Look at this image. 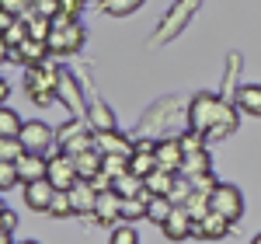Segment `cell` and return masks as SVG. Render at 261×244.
I'll list each match as a JSON object with an SVG mask.
<instances>
[{"instance_id": "obj_41", "label": "cell", "mask_w": 261, "mask_h": 244, "mask_svg": "<svg viewBox=\"0 0 261 244\" xmlns=\"http://www.w3.org/2000/svg\"><path fill=\"white\" fill-rule=\"evenodd\" d=\"M14 14H11V11H4V7H0V35H4V32H7V28H11V25H14Z\"/></svg>"}, {"instance_id": "obj_26", "label": "cell", "mask_w": 261, "mask_h": 244, "mask_svg": "<svg viewBox=\"0 0 261 244\" xmlns=\"http://www.w3.org/2000/svg\"><path fill=\"white\" fill-rule=\"evenodd\" d=\"M146 0H101V11L108 14V18H129V14H136Z\"/></svg>"}, {"instance_id": "obj_47", "label": "cell", "mask_w": 261, "mask_h": 244, "mask_svg": "<svg viewBox=\"0 0 261 244\" xmlns=\"http://www.w3.org/2000/svg\"><path fill=\"white\" fill-rule=\"evenodd\" d=\"M35 4H39V0H32V7H35Z\"/></svg>"}, {"instance_id": "obj_19", "label": "cell", "mask_w": 261, "mask_h": 244, "mask_svg": "<svg viewBox=\"0 0 261 244\" xmlns=\"http://www.w3.org/2000/svg\"><path fill=\"white\" fill-rule=\"evenodd\" d=\"M233 105L247 115H261V84H241L233 94Z\"/></svg>"}, {"instance_id": "obj_32", "label": "cell", "mask_w": 261, "mask_h": 244, "mask_svg": "<svg viewBox=\"0 0 261 244\" xmlns=\"http://www.w3.org/2000/svg\"><path fill=\"white\" fill-rule=\"evenodd\" d=\"M60 150H63V154H70V157H77V154H84V150H94V133L84 129L81 136H73L70 143H63Z\"/></svg>"}, {"instance_id": "obj_46", "label": "cell", "mask_w": 261, "mask_h": 244, "mask_svg": "<svg viewBox=\"0 0 261 244\" xmlns=\"http://www.w3.org/2000/svg\"><path fill=\"white\" fill-rule=\"evenodd\" d=\"M18 244H39V241H18Z\"/></svg>"}, {"instance_id": "obj_21", "label": "cell", "mask_w": 261, "mask_h": 244, "mask_svg": "<svg viewBox=\"0 0 261 244\" xmlns=\"http://www.w3.org/2000/svg\"><path fill=\"white\" fill-rule=\"evenodd\" d=\"M87 126H91L94 133H108V129H115V112L105 102H94L87 108Z\"/></svg>"}, {"instance_id": "obj_20", "label": "cell", "mask_w": 261, "mask_h": 244, "mask_svg": "<svg viewBox=\"0 0 261 244\" xmlns=\"http://www.w3.org/2000/svg\"><path fill=\"white\" fill-rule=\"evenodd\" d=\"M185 178H202V175H213V161H209V150H199V154H185L181 161V171Z\"/></svg>"}, {"instance_id": "obj_28", "label": "cell", "mask_w": 261, "mask_h": 244, "mask_svg": "<svg viewBox=\"0 0 261 244\" xmlns=\"http://www.w3.org/2000/svg\"><path fill=\"white\" fill-rule=\"evenodd\" d=\"M101 171L108 178H122V175H129V157L125 154H101Z\"/></svg>"}, {"instance_id": "obj_8", "label": "cell", "mask_w": 261, "mask_h": 244, "mask_svg": "<svg viewBox=\"0 0 261 244\" xmlns=\"http://www.w3.org/2000/svg\"><path fill=\"white\" fill-rule=\"evenodd\" d=\"M49 182L56 185L60 192H70L73 185L81 182V171H77V161L70 157V154H56V157H49V175H45Z\"/></svg>"}, {"instance_id": "obj_30", "label": "cell", "mask_w": 261, "mask_h": 244, "mask_svg": "<svg viewBox=\"0 0 261 244\" xmlns=\"http://www.w3.org/2000/svg\"><path fill=\"white\" fill-rule=\"evenodd\" d=\"M49 216H56V220L77 216V213H73V199H70V192H60V188H56V196H53V206H49Z\"/></svg>"}, {"instance_id": "obj_38", "label": "cell", "mask_w": 261, "mask_h": 244, "mask_svg": "<svg viewBox=\"0 0 261 244\" xmlns=\"http://www.w3.org/2000/svg\"><path fill=\"white\" fill-rule=\"evenodd\" d=\"M14 185H21L14 161H0V192H7V188H14Z\"/></svg>"}, {"instance_id": "obj_22", "label": "cell", "mask_w": 261, "mask_h": 244, "mask_svg": "<svg viewBox=\"0 0 261 244\" xmlns=\"http://www.w3.org/2000/svg\"><path fill=\"white\" fill-rule=\"evenodd\" d=\"M115 192H119L122 199H129V196H140V199H153L150 192H146V182L143 178H136V175H122V178H115Z\"/></svg>"}, {"instance_id": "obj_9", "label": "cell", "mask_w": 261, "mask_h": 244, "mask_svg": "<svg viewBox=\"0 0 261 244\" xmlns=\"http://www.w3.org/2000/svg\"><path fill=\"white\" fill-rule=\"evenodd\" d=\"M56 98H60L77 119H87V102H84V94H81V84H77V77L73 74H66L63 70L60 74V84H56Z\"/></svg>"}, {"instance_id": "obj_48", "label": "cell", "mask_w": 261, "mask_h": 244, "mask_svg": "<svg viewBox=\"0 0 261 244\" xmlns=\"http://www.w3.org/2000/svg\"><path fill=\"white\" fill-rule=\"evenodd\" d=\"M0 209H4V206H0Z\"/></svg>"}, {"instance_id": "obj_25", "label": "cell", "mask_w": 261, "mask_h": 244, "mask_svg": "<svg viewBox=\"0 0 261 244\" xmlns=\"http://www.w3.org/2000/svg\"><path fill=\"white\" fill-rule=\"evenodd\" d=\"M77 161V171H81V178H94V175H101V150L94 147V150H84V154H77L73 157Z\"/></svg>"}, {"instance_id": "obj_37", "label": "cell", "mask_w": 261, "mask_h": 244, "mask_svg": "<svg viewBox=\"0 0 261 244\" xmlns=\"http://www.w3.org/2000/svg\"><path fill=\"white\" fill-rule=\"evenodd\" d=\"M24 39H28V21H24V18H18L11 28H7V32H4V42H7L11 49H14V45H21Z\"/></svg>"}, {"instance_id": "obj_12", "label": "cell", "mask_w": 261, "mask_h": 244, "mask_svg": "<svg viewBox=\"0 0 261 244\" xmlns=\"http://www.w3.org/2000/svg\"><path fill=\"white\" fill-rule=\"evenodd\" d=\"M153 157H157V167L171 171V175H178L181 161H185V150H181L178 136H161V140H157V150H153Z\"/></svg>"}, {"instance_id": "obj_33", "label": "cell", "mask_w": 261, "mask_h": 244, "mask_svg": "<svg viewBox=\"0 0 261 244\" xmlns=\"http://www.w3.org/2000/svg\"><path fill=\"white\" fill-rule=\"evenodd\" d=\"M178 143H181V150L185 154H199V150H205V133H195V129H188V133H181L178 136Z\"/></svg>"}, {"instance_id": "obj_2", "label": "cell", "mask_w": 261, "mask_h": 244, "mask_svg": "<svg viewBox=\"0 0 261 244\" xmlns=\"http://www.w3.org/2000/svg\"><path fill=\"white\" fill-rule=\"evenodd\" d=\"M202 7V0H174L167 11H164L161 25L153 32V45H167L171 39H178L181 32L188 28V21L195 18V11Z\"/></svg>"}, {"instance_id": "obj_44", "label": "cell", "mask_w": 261, "mask_h": 244, "mask_svg": "<svg viewBox=\"0 0 261 244\" xmlns=\"http://www.w3.org/2000/svg\"><path fill=\"white\" fill-rule=\"evenodd\" d=\"M0 244H14V241H11V234H4V230H0Z\"/></svg>"}, {"instance_id": "obj_31", "label": "cell", "mask_w": 261, "mask_h": 244, "mask_svg": "<svg viewBox=\"0 0 261 244\" xmlns=\"http://www.w3.org/2000/svg\"><path fill=\"white\" fill-rule=\"evenodd\" d=\"M140 216H146V199H140V196L122 199V224H133V220H140Z\"/></svg>"}, {"instance_id": "obj_39", "label": "cell", "mask_w": 261, "mask_h": 244, "mask_svg": "<svg viewBox=\"0 0 261 244\" xmlns=\"http://www.w3.org/2000/svg\"><path fill=\"white\" fill-rule=\"evenodd\" d=\"M0 7H4V11H11L14 18H24V14L32 11V0H0Z\"/></svg>"}, {"instance_id": "obj_23", "label": "cell", "mask_w": 261, "mask_h": 244, "mask_svg": "<svg viewBox=\"0 0 261 244\" xmlns=\"http://www.w3.org/2000/svg\"><path fill=\"white\" fill-rule=\"evenodd\" d=\"M174 178H178V175H171V171L157 167V171H150L143 182H146V192H150V196H167V192H171V185H174Z\"/></svg>"}, {"instance_id": "obj_43", "label": "cell", "mask_w": 261, "mask_h": 244, "mask_svg": "<svg viewBox=\"0 0 261 244\" xmlns=\"http://www.w3.org/2000/svg\"><path fill=\"white\" fill-rule=\"evenodd\" d=\"M7 53H11V45H7V42H4V35H0V60H4Z\"/></svg>"}, {"instance_id": "obj_18", "label": "cell", "mask_w": 261, "mask_h": 244, "mask_svg": "<svg viewBox=\"0 0 261 244\" xmlns=\"http://www.w3.org/2000/svg\"><path fill=\"white\" fill-rule=\"evenodd\" d=\"M199 224H202V237H205V241H223V237L233 234V224H230L226 216H220V213H213V209L202 216Z\"/></svg>"}, {"instance_id": "obj_6", "label": "cell", "mask_w": 261, "mask_h": 244, "mask_svg": "<svg viewBox=\"0 0 261 244\" xmlns=\"http://www.w3.org/2000/svg\"><path fill=\"white\" fill-rule=\"evenodd\" d=\"M174 112H178V102L174 98H164L157 102L146 115L140 119V133H153V136H167V129L174 126Z\"/></svg>"}, {"instance_id": "obj_5", "label": "cell", "mask_w": 261, "mask_h": 244, "mask_svg": "<svg viewBox=\"0 0 261 244\" xmlns=\"http://www.w3.org/2000/svg\"><path fill=\"white\" fill-rule=\"evenodd\" d=\"M209 206H213V213H220L226 216L230 224H237L244 216V196L237 185H226V182H216V188L209 192Z\"/></svg>"}, {"instance_id": "obj_15", "label": "cell", "mask_w": 261, "mask_h": 244, "mask_svg": "<svg viewBox=\"0 0 261 244\" xmlns=\"http://www.w3.org/2000/svg\"><path fill=\"white\" fill-rule=\"evenodd\" d=\"M70 199H73V213L77 216H94V206H98V188L81 178V182L70 188Z\"/></svg>"}, {"instance_id": "obj_1", "label": "cell", "mask_w": 261, "mask_h": 244, "mask_svg": "<svg viewBox=\"0 0 261 244\" xmlns=\"http://www.w3.org/2000/svg\"><path fill=\"white\" fill-rule=\"evenodd\" d=\"M60 74L63 70L49 60V56H45L42 63H35V66H28V70H24V91H28V98H32L35 105H53L56 102Z\"/></svg>"}, {"instance_id": "obj_36", "label": "cell", "mask_w": 261, "mask_h": 244, "mask_svg": "<svg viewBox=\"0 0 261 244\" xmlns=\"http://www.w3.org/2000/svg\"><path fill=\"white\" fill-rule=\"evenodd\" d=\"M108 244H143V241H140V230L136 227L122 224V227H112V241Z\"/></svg>"}, {"instance_id": "obj_17", "label": "cell", "mask_w": 261, "mask_h": 244, "mask_svg": "<svg viewBox=\"0 0 261 244\" xmlns=\"http://www.w3.org/2000/svg\"><path fill=\"white\" fill-rule=\"evenodd\" d=\"M94 147H98L101 154H125V157H133V140H129V136H122L119 129L94 133Z\"/></svg>"}, {"instance_id": "obj_4", "label": "cell", "mask_w": 261, "mask_h": 244, "mask_svg": "<svg viewBox=\"0 0 261 244\" xmlns=\"http://www.w3.org/2000/svg\"><path fill=\"white\" fill-rule=\"evenodd\" d=\"M220 108H223V98L209 94V91H199V94L188 102V112H185L188 129H195V133H209V129L216 126V119H220Z\"/></svg>"}, {"instance_id": "obj_13", "label": "cell", "mask_w": 261, "mask_h": 244, "mask_svg": "<svg viewBox=\"0 0 261 244\" xmlns=\"http://www.w3.org/2000/svg\"><path fill=\"white\" fill-rule=\"evenodd\" d=\"M53 196H56V185L49 182V178L24 185V206H28L32 213H49V206H53Z\"/></svg>"}, {"instance_id": "obj_24", "label": "cell", "mask_w": 261, "mask_h": 244, "mask_svg": "<svg viewBox=\"0 0 261 244\" xmlns=\"http://www.w3.org/2000/svg\"><path fill=\"white\" fill-rule=\"evenodd\" d=\"M171 209H174V203H171L167 196H153V199L146 203V220L157 224V227H164V224H167V216H171Z\"/></svg>"}, {"instance_id": "obj_27", "label": "cell", "mask_w": 261, "mask_h": 244, "mask_svg": "<svg viewBox=\"0 0 261 244\" xmlns=\"http://www.w3.org/2000/svg\"><path fill=\"white\" fill-rule=\"evenodd\" d=\"M150 171H157V157H153V154H146V150H133V157H129V175L146 178Z\"/></svg>"}, {"instance_id": "obj_11", "label": "cell", "mask_w": 261, "mask_h": 244, "mask_svg": "<svg viewBox=\"0 0 261 244\" xmlns=\"http://www.w3.org/2000/svg\"><path fill=\"white\" fill-rule=\"evenodd\" d=\"M14 167H18V178L21 185H32V182H42L45 175H49V157L45 154H21L18 161H14Z\"/></svg>"}, {"instance_id": "obj_16", "label": "cell", "mask_w": 261, "mask_h": 244, "mask_svg": "<svg viewBox=\"0 0 261 244\" xmlns=\"http://www.w3.org/2000/svg\"><path fill=\"white\" fill-rule=\"evenodd\" d=\"M237 126H241V108L223 102L220 119H216V126L205 133V140H226V136H233V133H237Z\"/></svg>"}, {"instance_id": "obj_3", "label": "cell", "mask_w": 261, "mask_h": 244, "mask_svg": "<svg viewBox=\"0 0 261 244\" xmlns=\"http://www.w3.org/2000/svg\"><path fill=\"white\" fill-rule=\"evenodd\" d=\"M84 39H87V32H84V25L77 18H66V14H56L53 18V32H49V53L53 56H66V53H81Z\"/></svg>"}, {"instance_id": "obj_45", "label": "cell", "mask_w": 261, "mask_h": 244, "mask_svg": "<svg viewBox=\"0 0 261 244\" xmlns=\"http://www.w3.org/2000/svg\"><path fill=\"white\" fill-rule=\"evenodd\" d=\"M251 244H261V234H254V241H251Z\"/></svg>"}, {"instance_id": "obj_7", "label": "cell", "mask_w": 261, "mask_h": 244, "mask_svg": "<svg viewBox=\"0 0 261 244\" xmlns=\"http://www.w3.org/2000/svg\"><path fill=\"white\" fill-rule=\"evenodd\" d=\"M18 140L24 143V150H28V154H45V150L56 143V129H53V126H45V122H39V119H32V122H24V126H21Z\"/></svg>"}, {"instance_id": "obj_42", "label": "cell", "mask_w": 261, "mask_h": 244, "mask_svg": "<svg viewBox=\"0 0 261 244\" xmlns=\"http://www.w3.org/2000/svg\"><path fill=\"white\" fill-rule=\"evenodd\" d=\"M7 98H11V84L0 81V105H7Z\"/></svg>"}, {"instance_id": "obj_35", "label": "cell", "mask_w": 261, "mask_h": 244, "mask_svg": "<svg viewBox=\"0 0 261 244\" xmlns=\"http://www.w3.org/2000/svg\"><path fill=\"white\" fill-rule=\"evenodd\" d=\"M81 133H84V119H77V115H73V119L66 122V126H60V129H56V147L70 143L73 136H81Z\"/></svg>"}, {"instance_id": "obj_34", "label": "cell", "mask_w": 261, "mask_h": 244, "mask_svg": "<svg viewBox=\"0 0 261 244\" xmlns=\"http://www.w3.org/2000/svg\"><path fill=\"white\" fill-rule=\"evenodd\" d=\"M24 154V143L18 136H0V161H18Z\"/></svg>"}, {"instance_id": "obj_14", "label": "cell", "mask_w": 261, "mask_h": 244, "mask_svg": "<svg viewBox=\"0 0 261 244\" xmlns=\"http://www.w3.org/2000/svg\"><path fill=\"white\" fill-rule=\"evenodd\" d=\"M192 227H195L192 213H188L185 206H174V209H171V216H167V224H164L161 230H164V237H167V241H188V237H192Z\"/></svg>"}, {"instance_id": "obj_29", "label": "cell", "mask_w": 261, "mask_h": 244, "mask_svg": "<svg viewBox=\"0 0 261 244\" xmlns=\"http://www.w3.org/2000/svg\"><path fill=\"white\" fill-rule=\"evenodd\" d=\"M21 115L14 108H7V105H0V136H18L21 133Z\"/></svg>"}, {"instance_id": "obj_10", "label": "cell", "mask_w": 261, "mask_h": 244, "mask_svg": "<svg viewBox=\"0 0 261 244\" xmlns=\"http://www.w3.org/2000/svg\"><path fill=\"white\" fill-rule=\"evenodd\" d=\"M94 224H101V227H115V224H122V196L115 192V188H108V192H98Z\"/></svg>"}, {"instance_id": "obj_40", "label": "cell", "mask_w": 261, "mask_h": 244, "mask_svg": "<svg viewBox=\"0 0 261 244\" xmlns=\"http://www.w3.org/2000/svg\"><path fill=\"white\" fill-rule=\"evenodd\" d=\"M84 7V0H60V14H66V18H77Z\"/></svg>"}]
</instances>
